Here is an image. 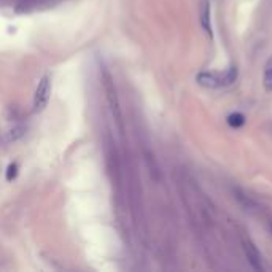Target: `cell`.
Instances as JSON below:
<instances>
[{
  "label": "cell",
  "mask_w": 272,
  "mask_h": 272,
  "mask_svg": "<svg viewBox=\"0 0 272 272\" xmlns=\"http://www.w3.org/2000/svg\"><path fill=\"white\" fill-rule=\"evenodd\" d=\"M237 78V67H229L225 73L218 72H201L196 75L198 85L209 88V89H217L223 86H229L236 82Z\"/></svg>",
  "instance_id": "6da1fadb"
},
{
  "label": "cell",
  "mask_w": 272,
  "mask_h": 272,
  "mask_svg": "<svg viewBox=\"0 0 272 272\" xmlns=\"http://www.w3.org/2000/svg\"><path fill=\"white\" fill-rule=\"evenodd\" d=\"M102 85H104L105 98L108 101L111 113H113V116H115V120L120 126V129L123 131V115H121V107H120L116 86H115V82H113V76L110 75V72L107 69H104V72H102Z\"/></svg>",
  "instance_id": "7a4b0ae2"
},
{
  "label": "cell",
  "mask_w": 272,
  "mask_h": 272,
  "mask_svg": "<svg viewBox=\"0 0 272 272\" xmlns=\"http://www.w3.org/2000/svg\"><path fill=\"white\" fill-rule=\"evenodd\" d=\"M50 98H51V76L45 75L38 82V86L34 94V111L45 110Z\"/></svg>",
  "instance_id": "3957f363"
},
{
  "label": "cell",
  "mask_w": 272,
  "mask_h": 272,
  "mask_svg": "<svg viewBox=\"0 0 272 272\" xmlns=\"http://www.w3.org/2000/svg\"><path fill=\"white\" fill-rule=\"evenodd\" d=\"M242 248H244V253H245L248 263L251 264V267L255 270H263L261 253L258 251L257 245H255L250 239H244V241H242Z\"/></svg>",
  "instance_id": "277c9868"
},
{
  "label": "cell",
  "mask_w": 272,
  "mask_h": 272,
  "mask_svg": "<svg viewBox=\"0 0 272 272\" xmlns=\"http://www.w3.org/2000/svg\"><path fill=\"white\" fill-rule=\"evenodd\" d=\"M199 16H201V26L202 29L210 34L212 26H210V4L209 0H201V8H199Z\"/></svg>",
  "instance_id": "5b68a950"
},
{
  "label": "cell",
  "mask_w": 272,
  "mask_h": 272,
  "mask_svg": "<svg viewBox=\"0 0 272 272\" xmlns=\"http://www.w3.org/2000/svg\"><path fill=\"white\" fill-rule=\"evenodd\" d=\"M24 134H26V127H24V126H13L11 129L5 134L4 142H5V143L16 142V140H20Z\"/></svg>",
  "instance_id": "8992f818"
},
{
  "label": "cell",
  "mask_w": 272,
  "mask_h": 272,
  "mask_svg": "<svg viewBox=\"0 0 272 272\" xmlns=\"http://www.w3.org/2000/svg\"><path fill=\"white\" fill-rule=\"evenodd\" d=\"M234 198H236L239 202H241L247 210H253L255 207H257V204H255V202H253L248 196H245L241 189H234Z\"/></svg>",
  "instance_id": "52a82bcc"
},
{
  "label": "cell",
  "mask_w": 272,
  "mask_h": 272,
  "mask_svg": "<svg viewBox=\"0 0 272 272\" xmlns=\"http://www.w3.org/2000/svg\"><path fill=\"white\" fill-rule=\"evenodd\" d=\"M40 4V0H20L18 2V10L20 13H27L32 11L34 8H37V5Z\"/></svg>",
  "instance_id": "ba28073f"
},
{
  "label": "cell",
  "mask_w": 272,
  "mask_h": 272,
  "mask_svg": "<svg viewBox=\"0 0 272 272\" xmlns=\"http://www.w3.org/2000/svg\"><path fill=\"white\" fill-rule=\"evenodd\" d=\"M264 88L266 91H272V57L267 61L264 67Z\"/></svg>",
  "instance_id": "9c48e42d"
},
{
  "label": "cell",
  "mask_w": 272,
  "mask_h": 272,
  "mask_svg": "<svg viewBox=\"0 0 272 272\" xmlns=\"http://www.w3.org/2000/svg\"><path fill=\"white\" fill-rule=\"evenodd\" d=\"M228 124L231 127H241L245 124V116L242 113H231L228 116Z\"/></svg>",
  "instance_id": "30bf717a"
},
{
  "label": "cell",
  "mask_w": 272,
  "mask_h": 272,
  "mask_svg": "<svg viewBox=\"0 0 272 272\" xmlns=\"http://www.w3.org/2000/svg\"><path fill=\"white\" fill-rule=\"evenodd\" d=\"M16 175H18V164H16V163H11V164L7 167V175H5V177H7L8 182H11V180L16 177Z\"/></svg>",
  "instance_id": "8fae6325"
}]
</instances>
